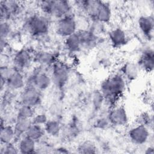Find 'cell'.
Listing matches in <instances>:
<instances>
[{
  "label": "cell",
  "instance_id": "obj_1",
  "mask_svg": "<svg viewBox=\"0 0 154 154\" xmlns=\"http://www.w3.org/2000/svg\"><path fill=\"white\" fill-rule=\"evenodd\" d=\"M79 8L92 21L103 23L109 22L112 17V10L109 2L99 0H84L79 2Z\"/></svg>",
  "mask_w": 154,
  "mask_h": 154
},
{
  "label": "cell",
  "instance_id": "obj_2",
  "mask_svg": "<svg viewBox=\"0 0 154 154\" xmlns=\"http://www.w3.org/2000/svg\"><path fill=\"white\" fill-rule=\"evenodd\" d=\"M126 88V80L120 73L114 74L105 79L100 84V92L105 100L109 103H114L124 93Z\"/></svg>",
  "mask_w": 154,
  "mask_h": 154
},
{
  "label": "cell",
  "instance_id": "obj_3",
  "mask_svg": "<svg viewBox=\"0 0 154 154\" xmlns=\"http://www.w3.org/2000/svg\"><path fill=\"white\" fill-rule=\"evenodd\" d=\"M39 7L44 15L57 20L71 14L72 5L64 0H48L38 2Z\"/></svg>",
  "mask_w": 154,
  "mask_h": 154
},
{
  "label": "cell",
  "instance_id": "obj_4",
  "mask_svg": "<svg viewBox=\"0 0 154 154\" xmlns=\"http://www.w3.org/2000/svg\"><path fill=\"white\" fill-rule=\"evenodd\" d=\"M49 25L50 22L48 16L42 14H34L30 16L26 22L27 31L34 37H40L47 34Z\"/></svg>",
  "mask_w": 154,
  "mask_h": 154
},
{
  "label": "cell",
  "instance_id": "obj_5",
  "mask_svg": "<svg viewBox=\"0 0 154 154\" xmlns=\"http://www.w3.org/2000/svg\"><path fill=\"white\" fill-rule=\"evenodd\" d=\"M77 26L78 24L75 17L69 14L57 20L55 30L58 36L66 38L78 31Z\"/></svg>",
  "mask_w": 154,
  "mask_h": 154
},
{
  "label": "cell",
  "instance_id": "obj_6",
  "mask_svg": "<svg viewBox=\"0 0 154 154\" xmlns=\"http://www.w3.org/2000/svg\"><path fill=\"white\" fill-rule=\"evenodd\" d=\"M19 100L21 105L35 108L42 102V91L33 86L26 85L20 93Z\"/></svg>",
  "mask_w": 154,
  "mask_h": 154
},
{
  "label": "cell",
  "instance_id": "obj_7",
  "mask_svg": "<svg viewBox=\"0 0 154 154\" xmlns=\"http://www.w3.org/2000/svg\"><path fill=\"white\" fill-rule=\"evenodd\" d=\"M51 79L55 85L60 88H63L69 78V71L67 66L63 63L55 62L52 65Z\"/></svg>",
  "mask_w": 154,
  "mask_h": 154
},
{
  "label": "cell",
  "instance_id": "obj_8",
  "mask_svg": "<svg viewBox=\"0 0 154 154\" xmlns=\"http://www.w3.org/2000/svg\"><path fill=\"white\" fill-rule=\"evenodd\" d=\"M150 129L147 127L137 124L131 128L128 135L131 141L136 145H143L150 139Z\"/></svg>",
  "mask_w": 154,
  "mask_h": 154
},
{
  "label": "cell",
  "instance_id": "obj_9",
  "mask_svg": "<svg viewBox=\"0 0 154 154\" xmlns=\"http://www.w3.org/2000/svg\"><path fill=\"white\" fill-rule=\"evenodd\" d=\"M52 81L51 76L46 72L38 70L34 72L29 78V82L26 85H31L41 91L46 90L51 85Z\"/></svg>",
  "mask_w": 154,
  "mask_h": 154
},
{
  "label": "cell",
  "instance_id": "obj_10",
  "mask_svg": "<svg viewBox=\"0 0 154 154\" xmlns=\"http://www.w3.org/2000/svg\"><path fill=\"white\" fill-rule=\"evenodd\" d=\"M107 119L110 125L116 126H123L128 123L126 110L122 105L112 107L108 114Z\"/></svg>",
  "mask_w": 154,
  "mask_h": 154
},
{
  "label": "cell",
  "instance_id": "obj_11",
  "mask_svg": "<svg viewBox=\"0 0 154 154\" xmlns=\"http://www.w3.org/2000/svg\"><path fill=\"white\" fill-rule=\"evenodd\" d=\"M20 10V4L16 1H1L0 3V14L1 20H8L11 17L17 15Z\"/></svg>",
  "mask_w": 154,
  "mask_h": 154
},
{
  "label": "cell",
  "instance_id": "obj_12",
  "mask_svg": "<svg viewBox=\"0 0 154 154\" xmlns=\"http://www.w3.org/2000/svg\"><path fill=\"white\" fill-rule=\"evenodd\" d=\"M137 25L141 32L147 39H152L154 21L153 17L151 15H142L140 16L137 20Z\"/></svg>",
  "mask_w": 154,
  "mask_h": 154
},
{
  "label": "cell",
  "instance_id": "obj_13",
  "mask_svg": "<svg viewBox=\"0 0 154 154\" xmlns=\"http://www.w3.org/2000/svg\"><path fill=\"white\" fill-rule=\"evenodd\" d=\"M140 69L146 72H152L154 68V52L152 48L144 49L137 62Z\"/></svg>",
  "mask_w": 154,
  "mask_h": 154
},
{
  "label": "cell",
  "instance_id": "obj_14",
  "mask_svg": "<svg viewBox=\"0 0 154 154\" xmlns=\"http://www.w3.org/2000/svg\"><path fill=\"white\" fill-rule=\"evenodd\" d=\"M25 78L20 70H14L5 81V86L11 91H18L25 87Z\"/></svg>",
  "mask_w": 154,
  "mask_h": 154
},
{
  "label": "cell",
  "instance_id": "obj_15",
  "mask_svg": "<svg viewBox=\"0 0 154 154\" xmlns=\"http://www.w3.org/2000/svg\"><path fill=\"white\" fill-rule=\"evenodd\" d=\"M108 38L111 44L114 48H120L128 43V37L125 31L120 27L111 29L108 32Z\"/></svg>",
  "mask_w": 154,
  "mask_h": 154
},
{
  "label": "cell",
  "instance_id": "obj_16",
  "mask_svg": "<svg viewBox=\"0 0 154 154\" xmlns=\"http://www.w3.org/2000/svg\"><path fill=\"white\" fill-rule=\"evenodd\" d=\"M140 69L137 63L128 61L122 66L120 74L126 81L132 82L138 78L140 75Z\"/></svg>",
  "mask_w": 154,
  "mask_h": 154
},
{
  "label": "cell",
  "instance_id": "obj_17",
  "mask_svg": "<svg viewBox=\"0 0 154 154\" xmlns=\"http://www.w3.org/2000/svg\"><path fill=\"white\" fill-rule=\"evenodd\" d=\"M32 59V58L28 51L22 49L18 51L13 58L14 67L20 71L29 66Z\"/></svg>",
  "mask_w": 154,
  "mask_h": 154
},
{
  "label": "cell",
  "instance_id": "obj_18",
  "mask_svg": "<svg viewBox=\"0 0 154 154\" xmlns=\"http://www.w3.org/2000/svg\"><path fill=\"white\" fill-rule=\"evenodd\" d=\"M33 60H34L40 67L52 66L56 62L54 55L48 51H40L36 53L33 58Z\"/></svg>",
  "mask_w": 154,
  "mask_h": 154
},
{
  "label": "cell",
  "instance_id": "obj_19",
  "mask_svg": "<svg viewBox=\"0 0 154 154\" xmlns=\"http://www.w3.org/2000/svg\"><path fill=\"white\" fill-rule=\"evenodd\" d=\"M64 45L66 48L72 53L78 52L82 50L81 41L78 31L65 38Z\"/></svg>",
  "mask_w": 154,
  "mask_h": 154
},
{
  "label": "cell",
  "instance_id": "obj_20",
  "mask_svg": "<svg viewBox=\"0 0 154 154\" xmlns=\"http://www.w3.org/2000/svg\"><path fill=\"white\" fill-rule=\"evenodd\" d=\"M32 123V119L16 117L14 125L16 138L20 139L25 135Z\"/></svg>",
  "mask_w": 154,
  "mask_h": 154
},
{
  "label": "cell",
  "instance_id": "obj_21",
  "mask_svg": "<svg viewBox=\"0 0 154 154\" xmlns=\"http://www.w3.org/2000/svg\"><path fill=\"white\" fill-rule=\"evenodd\" d=\"M36 141L26 135H24L19 140L17 148L20 153H33L36 150Z\"/></svg>",
  "mask_w": 154,
  "mask_h": 154
},
{
  "label": "cell",
  "instance_id": "obj_22",
  "mask_svg": "<svg viewBox=\"0 0 154 154\" xmlns=\"http://www.w3.org/2000/svg\"><path fill=\"white\" fill-rule=\"evenodd\" d=\"M16 138L14 126L10 125H2L1 126L0 140L2 145L12 143Z\"/></svg>",
  "mask_w": 154,
  "mask_h": 154
},
{
  "label": "cell",
  "instance_id": "obj_23",
  "mask_svg": "<svg viewBox=\"0 0 154 154\" xmlns=\"http://www.w3.org/2000/svg\"><path fill=\"white\" fill-rule=\"evenodd\" d=\"M43 128L45 133L52 137H58L61 131L60 123L57 120H48Z\"/></svg>",
  "mask_w": 154,
  "mask_h": 154
},
{
  "label": "cell",
  "instance_id": "obj_24",
  "mask_svg": "<svg viewBox=\"0 0 154 154\" xmlns=\"http://www.w3.org/2000/svg\"><path fill=\"white\" fill-rule=\"evenodd\" d=\"M45 133L44 128L42 126L32 123L29 128L25 135L34 140L35 141L40 140Z\"/></svg>",
  "mask_w": 154,
  "mask_h": 154
},
{
  "label": "cell",
  "instance_id": "obj_25",
  "mask_svg": "<svg viewBox=\"0 0 154 154\" xmlns=\"http://www.w3.org/2000/svg\"><path fill=\"white\" fill-rule=\"evenodd\" d=\"M35 114L34 108L28 105H21L17 110L16 117L32 119Z\"/></svg>",
  "mask_w": 154,
  "mask_h": 154
},
{
  "label": "cell",
  "instance_id": "obj_26",
  "mask_svg": "<svg viewBox=\"0 0 154 154\" xmlns=\"http://www.w3.org/2000/svg\"><path fill=\"white\" fill-rule=\"evenodd\" d=\"M96 147L95 144L90 140H86L82 142L77 148L78 152L79 153H95L96 152Z\"/></svg>",
  "mask_w": 154,
  "mask_h": 154
},
{
  "label": "cell",
  "instance_id": "obj_27",
  "mask_svg": "<svg viewBox=\"0 0 154 154\" xmlns=\"http://www.w3.org/2000/svg\"><path fill=\"white\" fill-rule=\"evenodd\" d=\"M137 124L141 125L150 128L153 126V116L148 112H143L140 113L137 118Z\"/></svg>",
  "mask_w": 154,
  "mask_h": 154
},
{
  "label": "cell",
  "instance_id": "obj_28",
  "mask_svg": "<svg viewBox=\"0 0 154 154\" xmlns=\"http://www.w3.org/2000/svg\"><path fill=\"white\" fill-rule=\"evenodd\" d=\"M11 31V26L8 20H1L0 26L1 39H5L10 35Z\"/></svg>",
  "mask_w": 154,
  "mask_h": 154
},
{
  "label": "cell",
  "instance_id": "obj_29",
  "mask_svg": "<svg viewBox=\"0 0 154 154\" xmlns=\"http://www.w3.org/2000/svg\"><path fill=\"white\" fill-rule=\"evenodd\" d=\"M48 119L47 116L44 113H39L35 114L32 119V123L33 124L43 126L48 122Z\"/></svg>",
  "mask_w": 154,
  "mask_h": 154
},
{
  "label": "cell",
  "instance_id": "obj_30",
  "mask_svg": "<svg viewBox=\"0 0 154 154\" xmlns=\"http://www.w3.org/2000/svg\"><path fill=\"white\" fill-rule=\"evenodd\" d=\"M103 100H105V98L102 93L100 92V91H98L94 94L93 101L94 105L96 108H99L100 106L102 105Z\"/></svg>",
  "mask_w": 154,
  "mask_h": 154
},
{
  "label": "cell",
  "instance_id": "obj_31",
  "mask_svg": "<svg viewBox=\"0 0 154 154\" xmlns=\"http://www.w3.org/2000/svg\"><path fill=\"white\" fill-rule=\"evenodd\" d=\"M3 151H1L2 153H17L19 152L17 146H15L13 143H10L6 145H4Z\"/></svg>",
  "mask_w": 154,
  "mask_h": 154
},
{
  "label": "cell",
  "instance_id": "obj_32",
  "mask_svg": "<svg viewBox=\"0 0 154 154\" xmlns=\"http://www.w3.org/2000/svg\"><path fill=\"white\" fill-rule=\"evenodd\" d=\"M109 125H110V123L107 118H100L97 120L95 126L99 129H105Z\"/></svg>",
  "mask_w": 154,
  "mask_h": 154
},
{
  "label": "cell",
  "instance_id": "obj_33",
  "mask_svg": "<svg viewBox=\"0 0 154 154\" xmlns=\"http://www.w3.org/2000/svg\"><path fill=\"white\" fill-rule=\"evenodd\" d=\"M145 153L147 154H153L154 153V150H153V147L152 146H149L146 148V150L144 151Z\"/></svg>",
  "mask_w": 154,
  "mask_h": 154
},
{
  "label": "cell",
  "instance_id": "obj_34",
  "mask_svg": "<svg viewBox=\"0 0 154 154\" xmlns=\"http://www.w3.org/2000/svg\"><path fill=\"white\" fill-rule=\"evenodd\" d=\"M56 150H57V152H58V153H69V152L66 149H65L64 147H58V148H57Z\"/></svg>",
  "mask_w": 154,
  "mask_h": 154
}]
</instances>
